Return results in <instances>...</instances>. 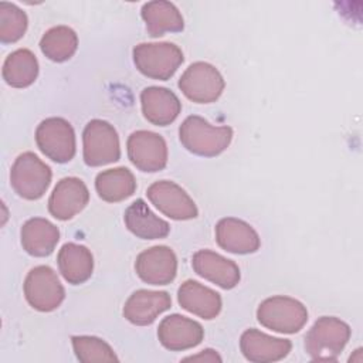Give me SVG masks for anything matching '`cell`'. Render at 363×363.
Masks as SVG:
<instances>
[{
    "mask_svg": "<svg viewBox=\"0 0 363 363\" xmlns=\"http://www.w3.org/2000/svg\"><path fill=\"white\" fill-rule=\"evenodd\" d=\"M182 145L191 153L213 157L224 152L233 139L230 126H213L204 118L187 116L179 129Z\"/></svg>",
    "mask_w": 363,
    "mask_h": 363,
    "instance_id": "1",
    "label": "cell"
},
{
    "mask_svg": "<svg viewBox=\"0 0 363 363\" xmlns=\"http://www.w3.org/2000/svg\"><path fill=\"white\" fill-rule=\"evenodd\" d=\"M350 328L335 316L319 318L305 336V350L312 360L333 362L345 349Z\"/></svg>",
    "mask_w": 363,
    "mask_h": 363,
    "instance_id": "2",
    "label": "cell"
},
{
    "mask_svg": "<svg viewBox=\"0 0 363 363\" xmlns=\"http://www.w3.org/2000/svg\"><path fill=\"white\" fill-rule=\"evenodd\" d=\"M182 50L173 43H142L133 48V62L146 77L166 81L183 62Z\"/></svg>",
    "mask_w": 363,
    "mask_h": 363,
    "instance_id": "3",
    "label": "cell"
},
{
    "mask_svg": "<svg viewBox=\"0 0 363 363\" xmlns=\"http://www.w3.org/2000/svg\"><path fill=\"white\" fill-rule=\"evenodd\" d=\"M51 169L33 152L21 153L13 163L10 183L14 191L26 200L44 196L51 183Z\"/></svg>",
    "mask_w": 363,
    "mask_h": 363,
    "instance_id": "4",
    "label": "cell"
},
{
    "mask_svg": "<svg viewBox=\"0 0 363 363\" xmlns=\"http://www.w3.org/2000/svg\"><path fill=\"white\" fill-rule=\"evenodd\" d=\"M258 322L279 333L299 332L306 320L308 311L299 301L289 296H272L262 301L257 309Z\"/></svg>",
    "mask_w": 363,
    "mask_h": 363,
    "instance_id": "5",
    "label": "cell"
},
{
    "mask_svg": "<svg viewBox=\"0 0 363 363\" xmlns=\"http://www.w3.org/2000/svg\"><path fill=\"white\" fill-rule=\"evenodd\" d=\"M84 162L88 166H104L121 157L119 138L115 128L102 119H92L82 133Z\"/></svg>",
    "mask_w": 363,
    "mask_h": 363,
    "instance_id": "6",
    "label": "cell"
},
{
    "mask_svg": "<svg viewBox=\"0 0 363 363\" xmlns=\"http://www.w3.org/2000/svg\"><path fill=\"white\" fill-rule=\"evenodd\" d=\"M38 149L57 163H67L75 155V133L64 118H47L35 129Z\"/></svg>",
    "mask_w": 363,
    "mask_h": 363,
    "instance_id": "7",
    "label": "cell"
},
{
    "mask_svg": "<svg viewBox=\"0 0 363 363\" xmlns=\"http://www.w3.org/2000/svg\"><path fill=\"white\" fill-rule=\"evenodd\" d=\"M24 295L34 309L40 312H51L64 301L65 289L52 268L38 265L26 277Z\"/></svg>",
    "mask_w": 363,
    "mask_h": 363,
    "instance_id": "8",
    "label": "cell"
},
{
    "mask_svg": "<svg viewBox=\"0 0 363 363\" xmlns=\"http://www.w3.org/2000/svg\"><path fill=\"white\" fill-rule=\"evenodd\" d=\"M220 71L208 62H193L179 79L180 91L193 102L210 104L220 98L224 89Z\"/></svg>",
    "mask_w": 363,
    "mask_h": 363,
    "instance_id": "9",
    "label": "cell"
},
{
    "mask_svg": "<svg viewBox=\"0 0 363 363\" xmlns=\"http://www.w3.org/2000/svg\"><path fill=\"white\" fill-rule=\"evenodd\" d=\"M129 160L142 172L155 173L167 163V145L164 139L150 130H136L128 138Z\"/></svg>",
    "mask_w": 363,
    "mask_h": 363,
    "instance_id": "10",
    "label": "cell"
},
{
    "mask_svg": "<svg viewBox=\"0 0 363 363\" xmlns=\"http://www.w3.org/2000/svg\"><path fill=\"white\" fill-rule=\"evenodd\" d=\"M146 194L159 211L173 220H190L199 214L191 197L174 182H155L147 187Z\"/></svg>",
    "mask_w": 363,
    "mask_h": 363,
    "instance_id": "11",
    "label": "cell"
},
{
    "mask_svg": "<svg viewBox=\"0 0 363 363\" xmlns=\"http://www.w3.org/2000/svg\"><path fill=\"white\" fill-rule=\"evenodd\" d=\"M135 269L143 282L150 285H166L176 277L177 258L169 247L155 245L138 255Z\"/></svg>",
    "mask_w": 363,
    "mask_h": 363,
    "instance_id": "12",
    "label": "cell"
},
{
    "mask_svg": "<svg viewBox=\"0 0 363 363\" xmlns=\"http://www.w3.org/2000/svg\"><path fill=\"white\" fill-rule=\"evenodd\" d=\"M89 191L78 177H64L48 199V211L57 220H69L88 204Z\"/></svg>",
    "mask_w": 363,
    "mask_h": 363,
    "instance_id": "13",
    "label": "cell"
},
{
    "mask_svg": "<svg viewBox=\"0 0 363 363\" xmlns=\"http://www.w3.org/2000/svg\"><path fill=\"white\" fill-rule=\"evenodd\" d=\"M203 336L204 330L199 322L177 313L164 318L157 328V337L169 350L191 349L203 340Z\"/></svg>",
    "mask_w": 363,
    "mask_h": 363,
    "instance_id": "14",
    "label": "cell"
},
{
    "mask_svg": "<svg viewBox=\"0 0 363 363\" xmlns=\"http://www.w3.org/2000/svg\"><path fill=\"white\" fill-rule=\"evenodd\" d=\"M170 305V295L164 291L138 289L125 302L123 316L133 325L146 326L153 323Z\"/></svg>",
    "mask_w": 363,
    "mask_h": 363,
    "instance_id": "15",
    "label": "cell"
},
{
    "mask_svg": "<svg viewBox=\"0 0 363 363\" xmlns=\"http://www.w3.org/2000/svg\"><path fill=\"white\" fill-rule=\"evenodd\" d=\"M291 340L272 337L258 329H247L240 339V349L244 357L255 363L281 360L291 352Z\"/></svg>",
    "mask_w": 363,
    "mask_h": 363,
    "instance_id": "16",
    "label": "cell"
},
{
    "mask_svg": "<svg viewBox=\"0 0 363 363\" xmlns=\"http://www.w3.org/2000/svg\"><path fill=\"white\" fill-rule=\"evenodd\" d=\"M191 265L196 274L223 289H231L240 282V269L237 264L214 251H197L191 258Z\"/></svg>",
    "mask_w": 363,
    "mask_h": 363,
    "instance_id": "17",
    "label": "cell"
},
{
    "mask_svg": "<svg viewBox=\"0 0 363 363\" xmlns=\"http://www.w3.org/2000/svg\"><path fill=\"white\" fill-rule=\"evenodd\" d=\"M217 244L233 254H251L259 248L257 231L245 221L234 217L221 218L216 225Z\"/></svg>",
    "mask_w": 363,
    "mask_h": 363,
    "instance_id": "18",
    "label": "cell"
},
{
    "mask_svg": "<svg viewBox=\"0 0 363 363\" xmlns=\"http://www.w3.org/2000/svg\"><path fill=\"white\" fill-rule=\"evenodd\" d=\"M143 116L153 125L172 123L182 111V104L174 92L163 86H147L140 94Z\"/></svg>",
    "mask_w": 363,
    "mask_h": 363,
    "instance_id": "19",
    "label": "cell"
},
{
    "mask_svg": "<svg viewBox=\"0 0 363 363\" xmlns=\"http://www.w3.org/2000/svg\"><path fill=\"white\" fill-rule=\"evenodd\" d=\"M177 299L183 309L203 319H213L221 311L220 294L193 279H189L180 285Z\"/></svg>",
    "mask_w": 363,
    "mask_h": 363,
    "instance_id": "20",
    "label": "cell"
},
{
    "mask_svg": "<svg viewBox=\"0 0 363 363\" xmlns=\"http://www.w3.org/2000/svg\"><path fill=\"white\" fill-rule=\"evenodd\" d=\"M123 220L128 230L142 240L164 238L170 231L169 223L159 218L142 199H138L125 210Z\"/></svg>",
    "mask_w": 363,
    "mask_h": 363,
    "instance_id": "21",
    "label": "cell"
},
{
    "mask_svg": "<svg viewBox=\"0 0 363 363\" xmlns=\"http://www.w3.org/2000/svg\"><path fill=\"white\" fill-rule=\"evenodd\" d=\"M60 240L58 228L48 220L34 217L21 227V245L33 257L50 255Z\"/></svg>",
    "mask_w": 363,
    "mask_h": 363,
    "instance_id": "22",
    "label": "cell"
},
{
    "mask_svg": "<svg viewBox=\"0 0 363 363\" xmlns=\"http://www.w3.org/2000/svg\"><path fill=\"white\" fill-rule=\"evenodd\" d=\"M57 261L61 275L72 285H79L92 275L94 258L91 251L84 245L75 242L64 244L58 252Z\"/></svg>",
    "mask_w": 363,
    "mask_h": 363,
    "instance_id": "23",
    "label": "cell"
},
{
    "mask_svg": "<svg viewBox=\"0 0 363 363\" xmlns=\"http://www.w3.org/2000/svg\"><path fill=\"white\" fill-rule=\"evenodd\" d=\"M140 14L146 24L147 33L152 37H160L167 31L177 33L184 27V21L179 9L166 0L145 3L142 6Z\"/></svg>",
    "mask_w": 363,
    "mask_h": 363,
    "instance_id": "24",
    "label": "cell"
},
{
    "mask_svg": "<svg viewBox=\"0 0 363 363\" xmlns=\"http://www.w3.org/2000/svg\"><path fill=\"white\" fill-rule=\"evenodd\" d=\"M95 189L102 200L116 203L135 193L136 180L133 173L126 167L108 169L98 173L95 179Z\"/></svg>",
    "mask_w": 363,
    "mask_h": 363,
    "instance_id": "25",
    "label": "cell"
},
{
    "mask_svg": "<svg viewBox=\"0 0 363 363\" xmlns=\"http://www.w3.org/2000/svg\"><path fill=\"white\" fill-rule=\"evenodd\" d=\"M38 75V61L27 48L13 51L3 64V78L14 88L31 85Z\"/></svg>",
    "mask_w": 363,
    "mask_h": 363,
    "instance_id": "26",
    "label": "cell"
},
{
    "mask_svg": "<svg viewBox=\"0 0 363 363\" xmlns=\"http://www.w3.org/2000/svg\"><path fill=\"white\" fill-rule=\"evenodd\" d=\"M78 47V37L75 31L67 26H57L45 31L41 37L40 48L43 54L55 62L69 60Z\"/></svg>",
    "mask_w": 363,
    "mask_h": 363,
    "instance_id": "27",
    "label": "cell"
},
{
    "mask_svg": "<svg viewBox=\"0 0 363 363\" xmlns=\"http://www.w3.org/2000/svg\"><path fill=\"white\" fill-rule=\"evenodd\" d=\"M72 347L78 360L84 363L118 362L112 347L95 336H72Z\"/></svg>",
    "mask_w": 363,
    "mask_h": 363,
    "instance_id": "28",
    "label": "cell"
},
{
    "mask_svg": "<svg viewBox=\"0 0 363 363\" xmlns=\"http://www.w3.org/2000/svg\"><path fill=\"white\" fill-rule=\"evenodd\" d=\"M27 30L26 13L13 3H0V40L1 43H16Z\"/></svg>",
    "mask_w": 363,
    "mask_h": 363,
    "instance_id": "29",
    "label": "cell"
},
{
    "mask_svg": "<svg viewBox=\"0 0 363 363\" xmlns=\"http://www.w3.org/2000/svg\"><path fill=\"white\" fill-rule=\"evenodd\" d=\"M184 360H204V362H221V357L211 349H207V350H203V353L200 354H196V356H190V357H186Z\"/></svg>",
    "mask_w": 363,
    "mask_h": 363,
    "instance_id": "30",
    "label": "cell"
}]
</instances>
